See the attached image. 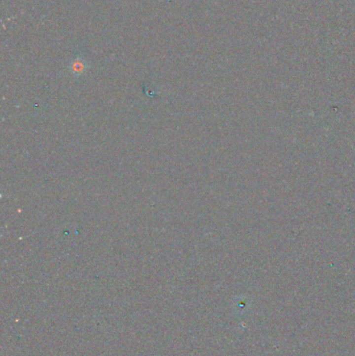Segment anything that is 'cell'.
Returning a JSON list of instances; mask_svg holds the SVG:
<instances>
[{
    "mask_svg": "<svg viewBox=\"0 0 355 356\" xmlns=\"http://www.w3.org/2000/svg\"><path fill=\"white\" fill-rule=\"evenodd\" d=\"M85 63H83L81 60H76L74 61L73 65H72V70L74 73H81L82 71H85Z\"/></svg>",
    "mask_w": 355,
    "mask_h": 356,
    "instance_id": "1",
    "label": "cell"
}]
</instances>
